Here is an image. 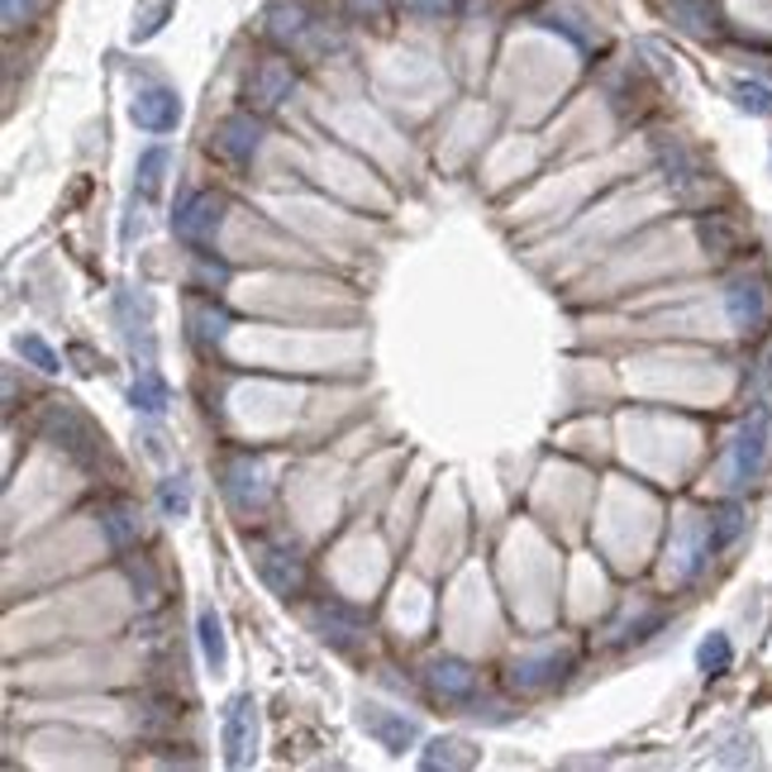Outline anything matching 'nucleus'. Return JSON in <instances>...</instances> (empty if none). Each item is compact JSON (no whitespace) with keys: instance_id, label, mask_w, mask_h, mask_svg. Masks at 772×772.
Masks as SVG:
<instances>
[{"instance_id":"nucleus-1","label":"nucleus","mask_w":772,"mask_h":772,"mask_svg":"<svg viewBox=\"0 0 772 772\" xmlns=\"http://www.w3.org/2000/svg\"><path fill=\"white\" fill-rule=\"evenodd\" d=\"M38 429H44V439L54 443L58 453L76 458V463H96V458H100V443H106V439L96 435V425H91L72 401L44 405V420H38Z\"/></svg>"},{"instance_id":"nucleus-2","label":"nucleus","mask_w":772,"mask_h":772,"mask_svg":"<svg viewBox=\"0 0 772 772\" xmlns=\"http://www.w3.org/2000/svg\"><path fill=\"white\" fill-rule=\"evenodd\" d=\"M219 219H225V195L191 191L187 201L177 205V215H173V234L181 244H191V248H211L215 234H219Z\"/></svg>"},{"instance_id":"nucleus-3","label":"nucleus","mask_w":772,"mask_h":772,"mask_svg":"<svg viewBox=\"0 0 772 772\" xmlns=\"http://www.w3.org/2000/svg\"><path fill=\"white\" fill-rule=\"evenodd\" d=\"M129 120L143 134H173L181 124V96L173 86H139L134 100H129Z\"/></svg>"},{"instance_id":"nucleus-4","label":"nucleus","mask_w":772,"mask_h":772,"mask_svg":"<svg viewBox=\"0 0 772 772\" xmlns=\"http://www.w3.org/2000/svg\"><path fill=\"white\" fill-rule=\"evenodd\" d=\"M253 749H258V701L244 691L225 711V763L244 768L248 758H253Z\"/></svg>"},{"instance_id":"nucleus-5","label":"nucleus","mask_w":772,"mask_h":772,"mask_svg":"<svg viewBox=\"0 0 772 772\" xmlns=\"http://www.w3.org/2000/svg\"><path fill=\"white\" fill-rule=\"evenodd\" d=\"M225 496H229L234 510H244V515H253V510L268 501V473H263V463H258L253 453L229 458V467H225Z\"/></svg>"},{"instance_id":"nucleus-6","label":"nucleus","mask_w":772,"mask_h":772,"mask_svg":"<svg viewBox=\"0 0 772 772\" xmlns=\"http://www.w3.org/2000/svg\"><path fill=\"white\" fill-rule=\"evenodd\" d=\"M258 578H263L277 596L292 601L300 592V582H306V562H300V554L286 548V544H263L258 548Z\"/></svg>"},{"instance_id":"nucleus-7","label":"nucleus","mask_w":772,"mask_h":772,"mask_svg":"<svg viewBox=\"0 0 772 772\" xmlns=\"http://www.w3.org/2000/svg\"><path fill=\"white\" fill-rule=\"evenodd\" d=\"M292 86H296V72H292V62H282V58H263L253 68V76H248V106H258V110H277L286 96H292Z\"/></svg>"},{"instance_id":"nucleus-8","label":"nucleus","mask_w":772,"mask_h":772,"mask_svg":"<svg viewBox=\"0 0 772 772\" xmlns=\"http://www.w3.org/2000/svg\"><path fill=\"white\" fill-rule=\"evenodd\" d=\"M258 143H263V124L253 115H225L215 124V153L229 163H248L258 153Z\"/></svg>"},{"instance_id":"nucleus-9","label":"nucleus","mask_w":772,"mask_h":772,"mask_svg":"<svg viewBox=\"0 0 772 772\" xmlns=\"http://www.w3.org/2000/svg\"><path fill=\"white\" fill-rule=\"evenodd\" d=\"M572 673V653H558V649H548V653H525V658H515L510 663V682L515 687H548V682H562V677Z\"/></svg>"},{"instance_id":"nucleus-10","label":"nucleus","mask_w":772,"mask_h":772,"mask_svg":"<svg viewBox=\"0 0 772 772\" xmlns=\"http://www.w3.org/2000/svg\"><path fill=\"white\" fill-rule=\"evenodd\" d=\"M358 720H363V729H368V735L382 744V749H391V753H405L415 739H420V725H415V720L391 715V711H382V705H363Z\"/></svg>"},{"instance_id":"nucleus-11","label":"nucleus","mask_w":772,"mask_h":772,"mask_svg":"<svg viewBox=\"0 0 772 772\" xmlns=\"http://www.w3.org/2000/svg\"><path fill=\"white\" fill-rule=\"evenodd\" d=\"M763 458H768V411H758L744 420L739 439H735V477L739 482H753L763 473Z\"/></svg>"},{"instance_id":"nucleus-12","label":"nucleus","mask_w":772,"mask_h":772,"mask_svg":"<svg viewBox=\"0 0 772 772\" xmlns=\"http://www.w3.org/2000/svg\"><path fill=\"white\" fill-rule=\"evenodd\" d=\"M725 310H729V320H735L744 334L758 330V324L768 320V292H763V282H758V277H739V282H729V292H725Z\"/></svg>"},{"instance_id":"nucleus-13","label":"nucleus","mask_w":772,"mask_h":772,"mask_svg":"<svg viewBox=\"0 0 772 772\" xmlns=\"http://www.w3.org/2000/svg\"><path fill=\"white\" fill-rule=\"evenodd\" d=\"M477 687V673L463 658H435L429 663V691L443 701H467Z\"/></svg>"},{"instance_id":"nucleus-14","label":"nucleus","mask_w":772,"mask_h":772,"mask_svg":"<svg viewBox=\"0 0 772 772\" xmlns=\"http://www.w3.org/2000/svg\"><path fill=\"white\" fill-rule=\"evenodd\" d=\"M263 29L272 44H296V38L310 29V10L300 5V0H272L263 10Z\"/></svg>"},{"instance_id":"nucleus-15","label":"nucleus","mask_w":772,"mask_h":772,"mask_svg":"<svg viewBox=\"0 0 772 772\" xmlns=\"http://www.w3.org/2000/svg\"><path fill=\"white\" fill-rule=\"evenodd\" d=\"M316 625L334 644H353V639L363 634V610L344 606V601H324V606H316Z\"/></svg>"},{"instance_id":"nucleus-16","label":"nucleus","mask_w":772,"mask_h":772,"mask_svg":"<svg viewBox=\"0 0 772 772\" xmlns=\"http://www.w3.org/2000/svg\"><path fill=\"white\" fill-rule=\"evenodd\" d=\"M744 534V506L735 501H725V506H715L711 510V520H705V548L711 554H720V548H729Z\"/></svg>"},{"instance_id":"nucleus-17","label":"nucleus","mask_w":772,"mask_h":772,"mask_svg":"<svg viewBox=\"0 0 772 772\" xmlns=\"http://www.w3.org/2000/svg\"><path fill=\"white\" fill-rule=\"evenodd\" d=\"M167 167H173V153L163 149V143H153V149H143L139 153V167H134V181H139V195H158L163 191V177H167Z\"/></svg>"},{"instance_id":"nucleus-18","label":"nucleus","mask_w":772,"mask_h":772,"mask_svg":"<svg viewBox=\"0 0 772 772\" xmlns=\"http://www.w3.org/2000/svg\"><path fill=\"white\" fill-rule=\"evenodd\" d=\"M100 530H106L110 548L134 544V539H139V510L129 506V501H115V506H106V510H100Z\"/></svg>"},{"instance_id":"nucleus-19","label":"nucleus","mask_w":772,"mask_h":772,"mask_svg":"<svg viewBox=\"0 0 772 772\" xmlns=\"http://www.w3.org/2000/svg\"><path fill=\"white\" fill-rule=\"evenodd\" d=\"M129 401H134V411H143V415H163L167 401H173V391H167V382L153 368H143L134 391H129Z\"/></svg>"},{"instance_id":"nucleus-20","label":"nucleus","mask_w":772,"mask_h":772,"mask_svg":"<svg viewBox=\"0 0 772 772\" xmlns=\"http://www.w3.org/2000/svg\"><path fill=\"white\" fill-rule=\"evenodd\" d=\"M729 663H735V644H729V634H705L701 649H697V667L705 677H725Z\"/></svg>"},{"instance_id":"nucleus-21","label":"nucleus","mask_w":772,"mask_h":772,"mask_svg":"<svg viewBox=\"0 0 772 772\" xmlns=\"http://www.w3.org/2000/svg\"><path fill=\"white\" fill-rule=\"evenodd\" d=\"M667 15L691 34H715V10L711 0H667Z\"/></svg>"},{"instance_id":"nucleus-22","label":"nucleus","mask_w":772,"mask_h":772,"mask_svg":"<svg viewBox=\"0 0 772 772\" xmlns=\"http://www.w3.org/2000/svg\"><path fill=\"white\" fill-rule=\"evenodd\" d=\"M201 653H205V663H211L215 673L225 667V630H219V615L211 606L201 610Z\"/></svg>"},{"instance_id":"nucleus-23","label":"nucleus","mask_w":772,"mask_h":772,"mask_svg":"<svg viewBox=\"0 0 772 772\" xmlns=\"http://www.w3.org/2000/svg\"><path fill=\"white\" fill-rule=\"evenodd\" d=\"M158 501L167 515H191V482L187 477H163V487H158Z\"/></svg>"},{"instance_id":"nucleus-24","label":"nucleus","mask_w":772,"mask_h":772,"mask_svg":"<svg viewBox=\"0 0 772 772\" xmlns=\"http://www.w3.org/2000/svg\"><path fill=\"white\" fill-rule=\"evenodd\" d=\"M735 100L749 115H772V91L763 82H735Z\"/></svg>"},{"instance_id":"nucleus-25","label":"nucleus","mask_w":772,"mask_h":772,"mask_svg":"<svg viewBox=\"0 0 772 772\" xmlns=\"http://www.w3.org/2000/svg\"><path fill=\"white\" fill-rule=\"evenodd\" d=\"M20 358H29L38 372H58V368H62V363H58V353L48 348L38 334H24V339H20Z\"/></svg>"},{"instance_id":"nucleus-26","label":"nucleus","mask_w":772,"mask_h":772,"mask_svg":"<svg viewBox=\"0 0 772 772\" xmlns=\"http://www.w3.org/2000/svg\"><path fill=\"white\" fill-rule=\"evenodd\" d=\"M701 248H705V253H715V258H725L729 248H735V229L720 225V219H705V225H701Z\"/></svg>"},{"instance_id":"nucleus-27","label":"nucleus","mask_w":772,"mask_h":772,"mask_svg":"<svg viewBox=\"0 0 772 772\" xmlns=\"http://www.w3.org/2000/svg\"><path fill=\"white\" fill-rule=\"evenodd\" d=\"M401 10L415 20H449L458 15V0H401Z\"/></svg>"},{"instance_id":"nucleus-28","label":"nucleus","mask_w":772,"mask_h":772,"mask_svg":"<svg viewBox=\"0 0 772 772\" xmlns=\"http://www.w3.org/2000/svg\"><path fill=\"white\" fill-rule=\"evenodd\" d=\"M458 744H463V739H439V744H435L439 753H425V768H439V763H443V768H453V763H473V753H453Z\"/></svg>"},{"instance_id":"nucleus-29","label":"nucleus","mask_w":772,"mask_h":772,"mask_svg":"<svg viewBox=\"0 0 772 772\" xmlns=\"http://www.w3.org/2000/svg\"><path fill=\"white\" fill-rule=\"evenodd\" d=\"M34 10H38V0H5V29L15 34L20 24L34 20Z\"/></svg>"},{"instance_id":"nucleus-30","label":"nucleus","mask_w":772,"mask_h":772,"mask_svg":"<svg viewBox=\"0 0 772 772\" xmlns=\"http://www.w3.org/2000/svg\"><path fill=\"white\" fill-rule=\"evenodd\" d=\"M387 5H391V0H348V10H353L358 20H377Z\"/></svg>"}]
</instances>
